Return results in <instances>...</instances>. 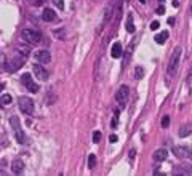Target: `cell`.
<instances>
[{
  "mask_svg": "<svg viewBox=\"0 0 192 176\" xmlns=\"http://www.w3.org/2000/svg\"><path fill=\"white\" fill-rule=\"evenodd\" d=\"M179 59H181V48L176 47L175 50H173L171 58H170L168 67H166V70H168V75H170V77H173V75L176 74V70H178V66H179Z\"/></svg>",
  "mask_w": 192,
  "mask_h": 176,
  "instance_id": "obj_1",
  "label": "cell"
},
{
  "mask_svg": "<svg viewBox=\"0 0 192 176\" xmlns=\"http://www.w3.org/2000/svg\"><path fill=\"white\" fill-rule=\"evenodd\" d=\"M21 38L24 42H27V43H31V45H37L38 42L42 40V35H40V32L34 31V29H22L21 31Z\"/></svg>",
  "mask_w": 192,
  "mask_h": 176,
  "instance_id": "obj_2",
  "label": "cell"
},
{
  "mask_svg": "<svg viewBox=\"0 0 192 176\" xmlns=\"http://www.w3.org/2000/svg\"><path fill=\"white\" fill-rule=\"evenodd\" d=\"M10 123H11V128H13V131H15L16 141H18L19 144H24L26 136H24V131H22V128H21V123H19V118L16 117V115H13V117L10 118Z\"/></svg>",
  "mask_w": 192,
  "mask_h": 176,
  "instance_id": "obj_3",
  "label": "cell"
},
{
  "mask_svg": "<svg viewBox=\"0 0 192 176\" xmlns=\"http://www.w3.org/2000/svg\"><path fill=\"white\" fill-rule=\"evenodd\" d=\"M18 104H19V109H21L22 114L31 115L32 112H34V101H32L31 98H27V96H21V98L18 99Z\"/></svg>",
  "mask_w": 192,
  "mask_h": 176,
  "instance_id": "obj_4",
  "label": "cell"
},
{
  "mask_svg": "<svg viewBox=\"0 0 192 176\" xmlns=\"http://www.w3.org/2000/svg\"><path fill=\"white\" fill-rule=\"evenodd\" d=\"M128 95H130V88H128L127 85H122L120 88L117 90V93H115V101L118 102L120 109L125 107V104H127V101H128Z\"/></svg>",
  "mask_w": 192,
  "mask_h": 176,
  "instance_id": "obj_5",
  "label": "cell"
},
{
  "mask_svg": "<svg viewBox=\"0 0 192 176\" xmlns=\"http://www.w3.org/2000/svg\"><path fill=\"white\" fill-rule=\"evenodd\" d=\"M21 83L26 86V90H29L31 93H37L38 91V85L34 82L31 74H22L21 75Z\"/></svg>",
  "mask_w": 192,
  "mask_h": 176,
  "instance_id": "obj_6",
  "label": "cell"
},
{
  "mask_svg": "<svg viewBox=\"0 0 192 176\" xmlns=\"http://www.w3.org/2000/svg\"><path fill=\"white\" fill-rule=\"evenodd\" d=\"M173 154H175L178 159H191L192 157V149L184 146H175L173 147Z\"/></svg>",
  "mask_w": 192,
  "mask_h": 176,
  "instance_id": "obj_7",
  "label": "cell"
},
{
  "mask_svg": "<svg viewBox=\"0 0 192 176\" xmlns=\"http://www.w3.org/2000/svg\"><path fill=\"white\" fill-rule=\"evenodd\" d=\"M35 58H37V61L42 64H48L51 61V54H50V51H47V50L37 51V53H35Z\"/></svg>",
  "mask_w": 192,
  "mask_h": 176,
  "instance_id": "obj_8",
  "label": "cell"
},
{
  "mask_svg": "<svg viewBox=\"0 0 192 176\" xmlns=\"http://www.w3.org/2000/svg\"><path fill=\"white\" fill-rule=\"evenodd\" d=\"M11 171L15 173V175H21V173L24 171V162H22L21 159L13 160V163H11Z\"/></svg>",
  "mask_w": 192,
  "mask_h": 176,
  "instance_id": "obj_9",
  "label": "cell"
},
{
  "mask_svg": "<svg viewBox=\"0 0 192 176\" xmlns=\"http://www.w3.org/2000/svg\"><path fill=\"white\" fill-rule=\"evenodd\" d=\"M34 74L38 77L40 80H47L48 79V72L40 66V64H34Z\"/></svg>",
  "mask_w": 192,
  "mask_h": 176,
  "instance_id": "obj_10",
  "label": "cell"
},
{
  "mask_svg": "<svg viewBox=\"0 0 192 176\" xmlns=\"http://www.w3.org/2000/svg\"><path fill=\"white\" fill-rule=\"evenodd\" d=\"M112 15H114V3H109V5L106 6V10H104V19H102V27H104V26L109 22V19L112 18Z\"/></svg>",
  "mask_w": 192,
  "mask_h": 176,
  "instance_id": "obj_11",
  "label": "cell"
},
{
  "mask_svg": "<svg viewBox=\"0 0 192 176\" xmlns=\"http://www.w3.org/2000/svg\"><path fill=\"white\" fill-rule=\"evenodd\" d=\"M173 175H192V166L191 165H181L179 168L175 166Z\"/></svg>",
  "mask_w": 192,
  "mask_h": 176,
  "instance_id": "obj_12",
  "label": "cell"
},
{
  "mask_svg": "<svg viewBox=\"0 0 192 176\" xmlns=\"http://www.w3.org/2000/svg\"><path fill=\"white\" fill-rule=\"evenodd\" d=\"M42 19L47 22H51V21H56V15H54V11L51 8H45L43 13H42Z\"/></svg>",
  "mask_w": 192,
  "mask_h": 176,
  "instance_id": "obj_13",
  "label": "cell"
},
{
  "mask_svg": "<svg viewBox=\"0 0 192 176\" xmlns=\"http://www.w3.org/2000/svg\"><path fill=\"white\" fill-rule=\"evenodd\" d=\"M122 54H123V51H122V43L115 42V43L112 45V48H111V56L117 59V58H120Z\"/></svg>",
  "mask_w": 192,
  "mask_h": 176,
  "instance_id": "obj_14",
  "label": "cell"
},
{
  "mask_svg": "<svg viewBox=\"0 0 192 176\" xmlns=\"http://www.w3.org/2000/svg\"><path fill=\"white\" fill-rule=\"evenodd\" d=\"M166 157H168L166 149H157L155 152H154V160H155V162H163V160H166Z\"/></svg>",
  "mask_w": 192,
  "mask_h": 176,
  "instance_id": "obj_15",
  "label": "cell"
},
{
  "mask_svg": "<svg viewBox=\"0 0 192 176\" xmlns=\"http://www.w3.org/2000/svg\"><path fill=\"white\" fill-rule=\"evenodd\" d=\"M166 38H168V32H166V31H163V32H160V34H157V35H155V42H157L159 45L165 43Z\"/></svg>",
  "mask_w": 192,
  "mask_h": 176,
  "instance_id": "obj_16",
  "label": "cell"
},
{
  "mask_svg": "<svg viewBox=\"0 0 192 176\" xmlns=\"http://www.w3.org/2000/svg\"><path fill=\"white\" fill-rule=\"evenodd\" d=\"M127 31L130 32V34H133L134 32V22H133V15H128V18H127Z\"/></svg>",
  "mask_w": 192,
  "mask_h": 176,
  "instance_id": "obj_17",
  "label": "cell"
},
{
  "mask_svg": "<svg viewBox=\"0 0 192 176\" xmlns=\"http://www.w3.org/2000/svg\"><path fill=\"white\" fill-rule=\"evenodd\" d=\"M191 133H192V127H191V125H187V127H182L181 130L178 131L179 138H186V136H189Z\"/></svg>",
  "mask_w": 192,
  "mask_h": 176,
  "instance_id": "obj_18",
  "label": "cell"
},
{
  "mask_svg": "<svg viewBox=\"0 0 192 176\" xmlns=\"http://www.w3.org/2000/svg\"><path fill=\"white\" fill-rule=\"evenodd\" d=\"M11 101H13V98L10 95H6V93H5V95H2V98H0V102H2L3 106H8Z\"/></svg>",
  "mask_w": 192,
  "mask_h": 176,
  "instance_id": "obj_19",
  "label": "cell"
},
{
  "mask_svg": "<svg viewBox=\"0 0 192 176\" xmlns=\"http://www.w3.org/2000/svg\"><path fill=\"white\" fill-rule=\"evenodd\" d=\"M53 35L58 37L59 40H64V37H66V31H64V29H58V31H53Z\"/></svg>",
  "mask_w": 192,
  "mask_h": 176,
  "instance_id": "obj_20",
  "label": "cell"
},
{
  "mask_svg": "<svg viewBox=\"0 0 192 176\" xmlns=\"http://www.w3.org/2000/svg\"><path fill=\"white\" fill-rule=\"evenodd\" d=\"M143 75H144L143 67H141V66H138L136 69H134V79H136V80H139V79H143Z\"/></svg>",
  "mask_w": 192,
  "mask_h": 176,
  "instance_id": "obj_21",
  "label": "cell"
},
{
  "mask_svg": "<svg viewBox=\"0 0 192 176\" xmlns=\"http://www.w3.org/2000/svg\"><path fill=\"white\" fill-rule=\"evenodd\" d=\"M88 166H90V168H95V166H96V155H95V154H90V157H88Z\"/></svg>",
  "mask_w": 192,
  "mask_h": 176,
  "instance_id": "obj_22",
  "label": "cell"
},
{
  "mask_svg": "<svg viewBox=\"0 0 192 176\" xmlns=\"http://www.w3.org/2000/svg\"><path fill=\"white\" fill-rule=\"evenodd\" d=\"M170 125V117L168 115H163L162 117V128H166Z\"/></svg>",
  "mask_w": 192,
  "mask_h": 176,
  "instance_id": "obj_23",
  "label": "cell"
},
{
  "mask_svg": "<svg viewBox=\"0 0 192 176\" xmlns=\"http://www.w3.org/2000/svg\"><path fill=\"white\" fill-rule=\"evenodd\" d=\"M101 141V131H95L93 133V143H99Z\"/></svg>",
  "mask_w": 192,
  "mask_h": 176,
  "instance_id": "obj_24",
  "label": "cell"
},
{
  "mask_svg": "<svg viewBox=\"0 0 192 176\" xmlns=\"http://www.w3.org/2000/svg\"><path fill=\"white\" fill-rule=\"evenodd\" d=\"M59 10H64V0H51Z\"/></svg>",
  "mask_w": 192,
  "mask_h": 176,
  "instance_id": "obj_25",
  "label": "cell"
},
{
  "mask_svg": "<svg viewBox=\"0 0 192 176\" xmlns=\"http://www.w3.org/2000/svg\"><path fill=\"white\" fill-rule=\"evenodd\" d=\"M27 3H31V5H34V6H38V5H42L43 3V0H26Z\"/></svg>",
  "mask_w": 192,
  "mask_h": 176,
  "instance_id": "obj_26",
  "label": "cell"
},
{
  "mask_svg": "<svg viewBox=\"0 0 192 176\" xmlns=\"http://www.w3.org/2000/svg\"><path fill=\"white\" fill-rule=\"evenodd\" d=\"M159 27H160V22L159 21H152V22H150V29H152V31H159Z\"/></svg>",
  "mask_w": 192,
  "mask_h": 176,
  "instance_id": "obj_27",
  "label": "cell"
},
{
  "mask_svg": "<svg viewBox=\"0 0 192 176\" xmlns=\"http://www.w3.org/2000/svg\"><path fill=\"white\" fill-rule=\"evenodd\" d=\"M163 13H165V8H163V6L160 5L159 8H157V15H163Z\"/></svg>",
  "mask_w": 192,
  "mask_h": 176,
  "instance_id": "obj_28",
  "label": "cell"
},
{
  "mask_svg": "<svg viewBox=\"0 0 192 176\" xmlns=\"http://www.w3.org/2000/svg\"><path fill=\"white\" fill-rule=\"evenodd\" d=\"M117 139H118V138L115 136V134H111V136H109V141H111V143H115Z\"/></svg>",
  "mask_w": 192,
  "mask_h": 176,
  "instance_id": "obj_29",
  "label": "cell"
},
{
  "mask_svg": "<svg viewBox=\"0 0 192 176\" xmlns=\"http://www.w3.org/2000/svg\"><path fill=\"white\" fill-rule=\"evenodd\" d=\"M171 5H173V6H175V8H178V6H179V3H178V0H173V3H171Z\"/></svg>",
  "mask_w": 192,
  "mask_h": 176,
  "instance_id": "obj_30",
  "label": "cell"
},
{
  "mask_svg": "<svg viewBox=\"0 0 192 176\" xmlns=\"http://www.w3.org/2000/svg\"><path fill=\"white\" fill-rule=\"evenodd\" d=\"M168 24H175V18H168Z\"/></svg>",
  "mask_w": 192,
  "mask_h": 176,
  "instance_id": "obj_31",
  "label": "cell"
},
{
  "mask_svg": "<svg viewBox=\"0 0 192 176\" xmlns=\"http://www.w3.org/2000/svg\"><path fill=\"white\" fill-rule=\"evenodd\" d=\"M134 154H136V152H134V150H131V152H130V159H131V160L134 159Z\"/></svg>",
  "mask_w": 192,
  "mask_h": 176,
  "instance_id": "obj_32",
  "label": "cell"
},
{
  "mask_svg": "<svg viewBox=\"0 0 192 176\" xmlns=\"http://www.w3.org/2000/svg\"><path fill=\"white\" fill-rule=\"evenodd\" d=\"M139 2H141V3H146V0H139Z\"/></svg>",
  "mask_w": 192,
  "mask_h": 176,
  "instance_id": "obj_33",
  "label": "cell"
},
{
  "mask_svg": "<svg viewBox=\"0 0 192 176\" xmlns=\"http://www.w3.org/2000/svg\"><path fill=\"white\" fill-rule=\"evenodd\" d=\"M159 2H160V3H162V2H165V0H159Z\"/></svg>",
  "mask_w": 192,
  "mask_h": 176,
  "instance_id": "obj_34",
  "label": "cell"
},
{
  "mask_svg": "<svg viewBox=\"0 0 192 176\" xmlns=\"http://www.w3.org/2000/svg\"><path fill=\"white\" fill-rule=\"evenodd\" d=\"M191 10H192V8H191Z\"/></svg>",
  "mask_w": 192,
  "mask_h": 176,
  "instance_id": "obj_35",
  "label": "cell"
}]
</instances>
